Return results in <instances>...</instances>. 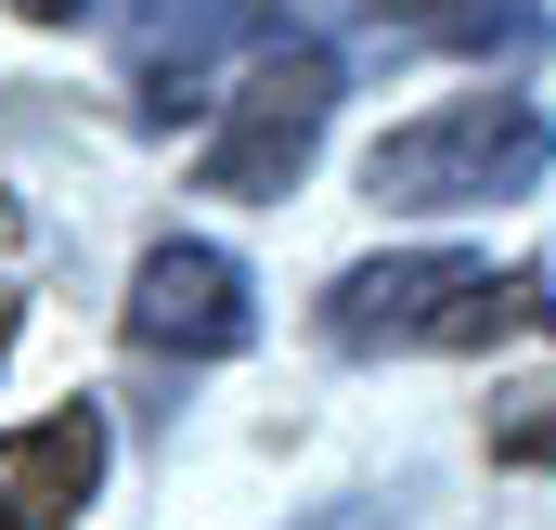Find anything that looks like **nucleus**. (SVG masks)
I'll return each mask as SVG.
<instances>
[{"instance_id": "1", "label": "nucleus", "mask_w": 556, "mask_h": 530, "mask_svg": "<svg viewBox=\"0 0 556 530\" xmlns=\"http://www.w3.org/2000/svg\"><path fill=\"white\" fill-rule=\"evenodd\" d=\"M337 350H492V337H556V272H492L466 247H389L324 285Z\"/></svg>"}, {"instance_id": "2", "label": "nucleus", "mask_w": 556, "mask_h": 530, "mask_svg": "<svg viewBox=\"0 0 556 530\" xmlns=\"http://www.w3.org/2000/svg\"><path fill=\"white\" fill-rule=\"evenodd\" d=\"M556 168V117L518 104V91H453L363 155V194L402 207V220H440V207H492V194H531Z\"/></svg>"}, {"instance_id": "3", "label": "nucleus", "mask_w": 556, "mask_h": 530, "mask_svg": "<svg viewBox=\"0 0 556 530\" xmlns=\"http://www.w3.org/2000/svg\"><path fill=\"white\" fill-rule=\"evenodd\" d=\"M324 130H337V52H324V39H273V52L220 91V130H207V155H194V181L273 207L285 181L324 155Z\"/></svg>"}, {"instance_id": "4", "label": "nucleus", "mask_w": 556, "mask_h": 530, "mask_svg": "<svg viewBox=\"0 0 556 530\" xmlns=\"http://www.w3.org/2000/svg\"><path fill=\"white\" fill-rule=\"evenodd\" d=\"M130 337L155 363H233L260 337V298H247V260L207 247V234H155L130 272Z\"/></svg>"}, {"instance_id": "5", "label": "nucleus", "mask_w": 556, "mask_h": 530, "mask_svg": "<svg viewBox=\"0 0 556 530\" xmlns=\"http://www.w3.org/2000/svg\"><path fill=\"white\" fill-rule=\"evenodd\" d=\"M273 26V0H130V104L168 130L181 104H220L207 78H220V52L233 39H260Z\"/></svg>"}, {"instance_id": "6", "label": "nucleus", "mask_w": 556, "mask_h": 530, "mask_svg": "<svg viewBox=\"0 0 556 530\" xmlns=\"http://www.w3.org/2000/svg\"><path fill=\"white\" fill-rule=\"evenodd\" d=\"M91 492H104V414H91V401H65V414H39V427L0 440V518L65 530Z\"/></svg>"}, {"instance_id": "7", "label": "nucleus", "mask_w": 556, "mask_h": 530, "mask_svg": "<svg viewBox=\"0 0 556 530\" xmlns=\"http://www.w3.org/2000/svg\"><path fill=\"white\" fill-rule=\"evenodd\" d=\"M376 26L427 39V52H492V65L544 52V0H376Z\"/></svg>"}, {"instance_id": "8", "label": "nucleus", "mask_w": 556, "mask_h": 530, "mask_svg": "<svg viewBox=\"0 0 556 530\" xmlns=\"http://www.w3.org/2000/svg\"><path fill=\"white\" fill-rule=\"evenodd\" d=\"M492 466H556V389H505L492 401Z\"/></svg>"}, {"instance_id": "9", "label": "nucleus", "mask_w": 556, "mask_h": 530, "mask_svg": "<svg viewBox=\"0 0 556 530\" xmlns=\"http://www.w3.org/2000/svg\"><path fill=\"white\" fill-rule=\"evenodd\" d=\"M13 13H26V26H78L91 0H13Z\"/></svg>"}, {"instance_id": "10", "label": "nucleus", "mask_w": 556, "mask_h": 530, "mask_svg": "<svg viewBox=\"0 0 556 530\" xmlns=\"http://www.w3.org/2000/svg\"><path fill=\"white\" fill-rule=\"evenodd\" d=\"M13 324H26V311H13V285H0V363H13Z\"/></svg>"}, {"instance_id": "11", "label": "nucleus", "mask_w": 556, "mask_h": 530, "mask_svg": "<svg viewBox=\"0 0 556 530\" xmlns=\"http://www.w3.org/2000/svg\"><path fill=\"white\" fill-rule=\"evenodd\" d=\"M0 530H26V518H0Z\"/></svg>"}]
</instances>
